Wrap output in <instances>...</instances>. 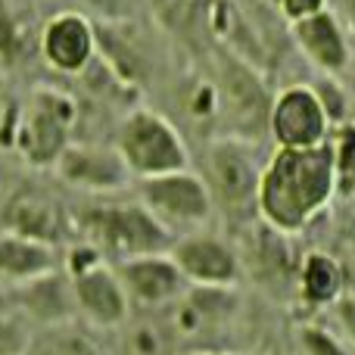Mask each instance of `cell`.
Instances as JSON below:
<instances>
[{
    "label": "cell",
    "mask_w": 355,
    "mask_h": 355,
    "mask_svg": "<svg viewBox=\"0 0 355 355\" xmlns=\"http://www.w3.org/2000/svg\"><path fill=\"white\" fill-rule=\"evenodd\" d=\"M337 196V172L327 144L312 150H275L259 184V221L296 237Z\"/></svg>",
    "instance_id": "cell-1"
},
{
    "label": "cell",
    "mask_w": 355,
    "mask_h": 355,
    "mask_svg": "<svg viewBox=\"0 0 355 355\" xmlns=\"http://www.w3.org/2000/svg\"><path fill=\"white\" fill-rule=\"evenodd\" d=\"M202 181L215 202V215L237 231L259 221V184L265 159L259 144L243 137H209L202 147Z\"/></svg>",
    "instance_id": "cell-2"
},
{
    "label": "cell",
    "mask_w": 355,
    "mask_h": 355,
    "mask_svg": "<svg viewBox=\"0 0 355 355\" xmlns=\"http://www.w3.org/2000/svg\"><path fill=\"white\" fill-rule=\"evenodd\" d=\"M209 62V78L218 94V137H243L252 144L268 137L275 94H268L262 72L227 47H215Z\"/></svg>",
    "instance_id": "cell-3"
},
{
    "label": "cell",
    "mask_w": 355,
    "mask_h": 355,
    "mask_svg": "<svg viewBox=\"0 0 355 355\" xmlns=\"http://www.w3.org/2000/svg\"><path fill=\"white\" fill-rule=\"evenodd\" d=\"M75 237L94 243L112 265L150 252H168L175 243L172 234L137 200H110L81 209V215L75 218Z\"/></svg>",
    "instance_id": "cell-4"
},
{
    "label": "cell",
    "mask_w": 355,
    "mask_h": 355,
    "mask_svg": "<svg viewBox=\"0 0 355 355\" xmlns=\"http://www.w3.org/2000/svg\"><path fill=\"white\" fill-rule=\"evenodd\" d=\"M112 147L119 150L135 181L190 168V147L184 141V131L166 112L150 110V106H135L119 122Z\"/></svg>",
    "instance_id": "cell-5"
},
{
    "label": "cell",
    "mask_w": 355,
    "mask_h": 355,
    "mask_svg": "<svg viewBox=\"0 0 355 355\" xmlns=\"http://www.w3.org/2000/svg\"><path fill=\"white\" fill-rule=\"evenodd\" d=\"M137 202L178 240L184 234L206 231L215 218V202L206 181L193 168L137 181Z\"/></svg>",
    "instance_id": "cell-6"
},
{
    "label": "cell",
    "mask_w": 355,
    "mask_h": 355,
    "mask_svg": "<svg viewBox=\"0 0 355 355\" xmlns=\"http://www.w3.org/2000/svg\"><path fill=\"white\" fill-rule=\"evenodd\" d=\"M75 122H78V103L69 94L37 87L16 119L12 144L31 166H56L62 150L72 144Z\"/></svg>",
    "instance_id": "cell-7"
},
{
    "label": "cell",
    "mask_w": 355,
    "mask_h": 355,
    "mask_svg": "<svg viewBox=\"0 0 355 355\" xmlns=\"http://www.w3.org/2000/svg\"><path fill=\"white\" fill-rule=\"evenodd\" d=\"M331 119L324 112V103L315 94L312 81H293L281 87L271 97L268 112V137L275 150H312L327 144L331 137Z\"/></svg>",
    "instance_id": "cell-8"
},
{
    "label": "cell",
    "mask_w": 355,
    "mask_h": 355,
    "mask_svg": "<svg viewBox=\"0 0 355 355\" xmlns=\"http://www.w3.org/2000/svg\"><path fill=\"white\" fill-rule=\"evenodd\" d=\"M168 256L175 259L190 287H240L243 284V262H240L237 243L209 227L178 237Z\"/></svg>",
    "instance_id": "cell-9"
},
{
    "label": "cell",
    "mask_w": 355,
    "mask_h": 355,
    "mask_svg": "<svg viewBox=\"0 0 355 355\" xmlns=\"http://www.w3.org/2000/svg\"><path fill=\"white\" fill-rule=\"evenodd\" d=\"M290 37H293V47L302 53V60L315 69V75L343 78L355 62V31L331 6L293 22Z\"/></svg>",
    "instance_id": "cell-10"
},
{
    "label": "cell",
    "mask_w": 355,
    "mask_h": 355,
    "mask_svg": "<svg viewBox=\"0 0 355 355\" xmlns=\"http://www.w3.org/2000/svg\"><path fill=\"white\" fill-rule=\"evenodd\" d=\"M3 231L28 240H41V243L60 250V246H69L75 240V218L50 190L25 184L6 200Z\"/></svg>",
    "instance_id": "cell-11"
},
{
    "label": "cell",
    "mask_w": 355,
    "mask_h": 355,
    "mask_svg": "<svg viewBox=\"0 0 355 355\" xmlns=\"http://www.w3.org/2000/svg\"><path fill=\"white\" fill-rule=\"evenodd\" d=\"M75 296V312L100 331H119L135 315L128 293H125L119 271L112 262H97L85 271L69 275Z\"/></svg>",
    "instance_id": "cell-12"
},
{
    "label": "cell",
    "mask_w": 355,
    "mask_h": 355,
    "mask_svg": "<svg viewBox=\"0 0 355 355\" xmlns=\"http://www.w3.org/2000/svg\"><path fill=\"white\" fill-rule=\"evenodd\" d=\"M41 56L60 75H85L97 60V22L78 10H62L44 22Z\"/></svg>",
    "instance_id": "cell-13"
},
{
    "label": "cell",
    "mask_w": 355,
    "mask_h": 355,
    "mask_svg": "<svg viewBox=\"0 0 355 355\" xmlns=\"http://www.w3.org/2000/svg\"><path fill=\"white\" fill-rule=\"evenodd\" d=\"M116 271L131 306L141 309V312H162V309L175 306L190 287L168 252L125 259L116 265Z\"/></svg>",
    "instance_id": "cell-14"
},
{
    "label": "cell",
    "mask_w": 355,
    "mask_h": 355,
    "mask_svg": "<svg viewBox=\"0 0 355 355\" xmlns=\"http://www.w3.org/2000/svg\"><path fill=\"white\" fill-rule=\"evenodd\" d=\"M56 175L62 184L85 193H116L128 187L135 178L125 168L116 147H100V144H69L62 156L56 159Z\"/></svg>",
    "instance_id": "cell-15"
},
{
    "label": "cell",
    "mask_w": 355,
    "mask_h": 355,
    "mask_svg": "<svg viewBox=\"0 0 355 355\" xmlns=\"http://www.w3.org/2000/svg\"><path fill=\"white\" fill-rule=\"evenodd\" d=\"M349 290V268L327 250H309L296 262L293 293L309 309H331Z\"/></svg>",
    "instance_id": "cell-16"
},
{
    "label": "cell",
    "mask_w": 355,
    "mask_h": 355,
    "mask_svg": "<svg viewBox=\"0 0 355 355\" xmlns=\"http://www.w3.org/2000/svg\"><path fill=\"white\" fill-rule=\"evenodd\" d=\"M12 300L19 302L28 321L35 324H47V327H60L69 324L75 318V296H72V281L62 268L50 271L44 277H35L28 284H19Z\"/></svg>",
    "instance_id": "cell-17"
},
{
    "label": "cell",
    "mask_w": 355,
    "mask_h": 355,
    "mask_svg": "<svg viewBox=\"0 0 355 355\" xmlns=\"http://www.w3.org/2000/svg\"><path fill=\"white\" fill-rule=\"evenodd\" d=\"M62 268V252L41 240H28L19 234H0V277L10 284H28L50 271Z\"/></svg>",
    "instance_id": "cell-18"
},
{
    "label": "cell",
    "mask_w": 355,
    "mask_h": 355,
    "mask_svg": "<svg viewBox=\"0 0 355 355\" xmlns=\"http://www.w3.org/2000/svg\"><path fill=\"white\" fill-rule=\"evenodd\" d=\"M178 343L166 318H156L153 312H144L141 318L131 315L119 327V349L116 355H175Z\"/></svg>",
    "instance_id": "cell-19"
},
{
    "label": "cell",
    "mask_w": 355,
    "mask_h": 355,
    "mask_svg": "<svg viewBox=\"0 0 355 355\" xmlns=\"http://www.w3.org/2000/svg\"><path fill=\"white\" fill-rule=\"evenodd\" d=\"M327 150L337 172V193L349 196L355 187V119L343 125H334L327 137Z\"/></svg>",
    "instance_id": "cell-20"
},
{
    "label": "cell",
    "mask_w": 355,
    "mask_h": 355,
    "mask_svg": "<svg viewBox=\"0 0 355 355\" xmlns=\"http://www.w3.org/2000/svg\"><path fill=\"white\" fill-rule=\"evenodd\" d=\"M28 343V315L12 296H0V355H22Z\"/></svg>",
    "instance_id": "cell-21"
},
{
    "label": "cell",
    "mask_w": 355,
    "mask_h": 355,
    "mask_svg": "<svg viewBox=\"0 0 355 355\" xmlns=\"http://www.w3.org/2000/svg\"><path fill=\"white\" fill-rule=\"evenodd\" d=\"M315 94L324 103V112L331 119V125H343L355 119V97L352 91L343 85V78H334V75H315L312 81Z\"/></svg>",
    "instance_id": "cell-22"
},
{
    "label": "cell",
    "mask_w": 355,
    "mask_h": 355,
    "mask_svg": "<svg viewBox=\"0 0 355 355\" xmlns=\"http://www.w3.org/2000/svg\"><path fill=\"white\" fill-rule=\"evenodd\" d=\"M296 346L300 355H352V346L334 327H324L318 321L296 324Z\"/></svg>",
    "instance_id": "cell-23"
},
{
    "label": "cell",
    "mask_w": 355,
    "mask_h": 355,
    "mask_svg": "<svg viewBox=\"0 0 355 355\" xmlns=\"http://www.w3.org/2000/svg\"><path fill=\"white\" fill-rule=\"evenodd\" d=\"M47 355H106L94 340H87L85 334H72V331H56V337L50 340Z\"/></svg>",
    "instance_id": "cell-24"
},
{
    "label": "cell",
    "mask_w": 355,
    "mask_h": 355,
    "mask_svg": "<svg viewBox=\"0 0 355 355\" xmlns=\"http://www.w3.org/2000/svg\"><path fill=\"white\" fill-rule=\"evenodd\" d=\"M331 315H334V331L355 349V287H349L337 302H334Z\"/></svg>",
    "instance_id": "cell-25"
},
{
    "label": "cell",
    "mask_w": 355,
    "mask_h": 355,
    "mask_svg": "<svg viewBox=\"0 0 355 355\" xmlns=\"http://www.w3.org/2000/svg\"><path fill=\"white\" fill-rule=\"evenodd\" d=\"M327 3H331V0H271L275 12L287 25H293V22H300V19L315 16V12L327 10Z\"/></svg>",
    "instance_id": "cell-26"
},
{
    "label": "cell",
    "mask_w": 355,
    "mask_h": 355,
    "mask_svg": "<svg viewBox=\"0 0 355 355\" xmlns=\"http://www.w3.org/2000/svg\"><path fill=\"white\" fill-rule=\"evenodd\" d=\"M16 44H19L16 16H12V10L0 0V60H6V56L16 50Z\"/></svg>",
    "instance_id": "cell-27"
},
{
    "label": "cell",
    "mask_w": 355,
    "mask_h": 355,
    "mask_svg": "<svg viewBox=\"0 0 355 355\" xmlns=\"http://www.w3.org/2000/svg\"><path fill=\"white\" fill-rule=\"evenodd\" d=\"M190 355H227V352H190Z\"/></svg>",
    "instance_id": "cell-28"
},
{
    "label": "cell",
    "mask_w": 355,
    "mask_h": 355,
    "mask_svg": "<svg viewBox=\"0 0 355 355\" xmlns=\"http://www.w3.org/2000/svg\"><path fill=\"white\" fill-rule=\"evenodd\" d=\"M349 196H352V200H355V187H352V193H349Z\"/></svg>",
    "instance_id": "cell-29"
}]
</instances>
